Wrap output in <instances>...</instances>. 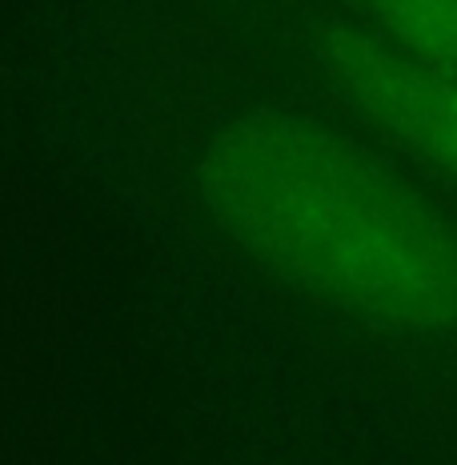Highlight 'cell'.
Segmentation results:
<instances>
[{
  "mask_svg": "<svg viewBox=\"0 0 457 465\" xmlns=\"http://www.w3.org/2000/svg\"><path fill=\"white\" fill-rule=\"evenodd\" d=\"M197 201L261 273L385 333L457 329V217L373 144L241 109L201 137Z\"/></svg>",
  "mask_w": 457,
  "mask_h": 465,
  "instance_id": "cell-1",
  "label": "cell"
},
{
  "mask_svg": "<svg viewBox=\"0 0 457 465\" xmlns=\"http://www.w3.org/2000/svg\"><path fill=\"white\" fill-rule=\"evenodd\" d=\"M325 76L337 96L377 137L417 164L457 181V73L373 28L342 33L325 53Z\"/></svg>",
  "mask_w": 457,
  "mask_h": 465,
  "instance_id": "cell-2",
  "label": "cell"
},
{
  "mask_svg": "<svg viewBox=\"0 0 457 465\" xmlns=\"http://www.w3.org/2000/svg\"><path fill=\"white\" fill-rule=\"evenodd\" d=\"M369 28L457 73V0H362Z\"/></svg>",
  "mask_w": 457,
  "mask_h": 465,
  "instance_id": "cell-3",
  "label": "cell"
}]
</instances>
